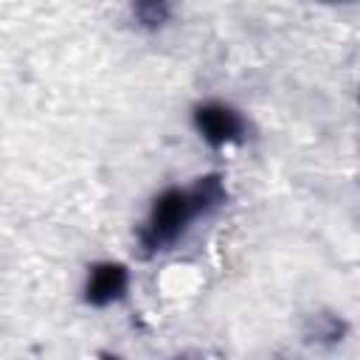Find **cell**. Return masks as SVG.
Listing matches in <instances>:
<instances>
[{
  "mask_svg": "<svg viewBox=\"0 0 360 360\" xmlns=\"http://www.w3.org/2000/svg\"><path fill=\"white\" fill-rule=\"evenodd\" d=\"M101 360H118V357H110V354H104V357H101Z\"/></svg>",
  "mask_w": 360,
  "mask_h": 360,
  "instance_id": "5b68a950",
  "label": "cell"
},
{
  "mask_svg": "<svg viewBox=\"0 0 360 360\" xmlns=\"http://www.w3.org/2000/svg\"><path fill=\"white\" fill-rule=\"evenodd\" d=\"M129 287V270L121 262H98L84 281V301L90 307H110L124 298Z\"/></svg>",
  "mask_w": 360,
  "mask_h": 360,
  "instance_id": "3957f363",
  "label": "cell"
},
{
  "mask_svg": "<svg viewBox=\"0 0 360 360\" xmlns=\"http://www.w3.org/2000/svg\"><path fill=\"white\" fill-rule=\"evenodd\" d=\"M191 121H194L197 132H200L211 146L236 143V141H242V135H245V129H248L242 112L233 110L231 104H222V101L197 104L194 112H191Z\"/></svg>",
  "mask_w": 360,
  "mask_h": 360,
  "instance_id": "7a4b0ae2",
  "label": "cell"
},
{
  "mask_svg": "<svg viewBox=\"0 0 360 360\" xmlns=\"http://www.w3.org/2000/svg\"><path fill=\"white\" fill-rule=\"evenodd\" d=\"M225 202V186L219 174H205L188 188H166L155 197L146 222L138 231V242L146 256L169 250L197 217L217 211Z\"/></svg>",
  "mask_w": 360,
  "mask_h": 360,
  "instance_id": "6da1fadb",
  "label": "cell"
},
{
  "mask_svg": "<svg viewBox=\"0 0 360 360\" xmlns=\"http://www.w3.org/2000/svg\"><path fill=\"white\" fill-rule=\"evenodd\" d=\"M132 17H135V22H138L141 28L155 31V28H160V25L169 22L172 6L163 3V0H143V3H135V6H132Z\"/></svg>",
  "mask_w": 360,
  "mask_h": 360,
  "instance_id": "277c9868",
  "label": "cell"
}]
</instances>
